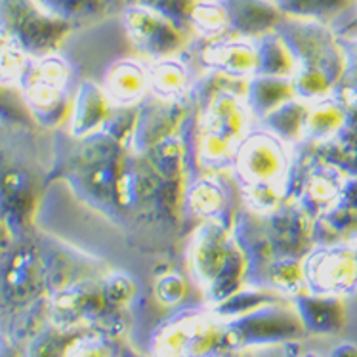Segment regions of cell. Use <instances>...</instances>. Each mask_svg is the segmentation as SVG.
<instances>
[{"label": "cell", "mask_w": 357, "mask_h": 357, "mask_svg": "<svg viewBox=\"0 0 357 357\" xmlns=\"http://www.w3.org/2000/svg\"><path fill=\"white\" fill-rule=\"evenodd\" d=\"M8 23L15 43L33 50L52 48L66 33V23L44 14L35 0H8Z\"/></svg>", "instance_id": "obj_1"}, {"label": "cell", "mask_w": 357, "mask_h": 357, "mask_svg": "<svg viewBox=\"0 0 357 357\" xmlns=\"http://www.w3.org/2000/svg\"><path fill=\"white\" fill-rule=\"evenodd\" d=\"M126 27L132 40L153 56L165 58L182 44V29L178 23L139 4L128 8Z\"/></svg>", "instance_id": "obj_2"}, {"label": "cell", "mask_w": 357, "mask_h": 357, "mask_svg": "<svg viewBox=\"0 0 357 357\" xmlns=\"http://www.w3.org/2000/svg\"><path fill=\"white\" fill-rule=\"evenodd\" d=\"M227 23L243 37H264L283 23V12L270 0H220Z\"/></svg>", "instance_id": "obj_3"}, {"label": "cell", "mask_w": 357, "mask_h": 357, "mask_svg": "<svg viewBox=\"0 0 357 357\" xmlns=\"http://www.w3.org/2000/svg\"><path fill=\"white\" fill-rule=\"evenodd\" d=\"M44 271L35 252L17 250L8 262L2 279V294L14 304H29L43 289Z\"/></svg>", "instance_id": "obj_4"}, {"label": "cell", "mask_w": 357, "mask_h": 357, "mask_svg": "<svg viewBox=\"0 0 357 357\" xmlns=\"http://www.w3.org/2000/svg\"><path fill=\"white\" fill-rule=\"evenodd\" d=\"M239 162L248 180H252L256 185H270V180L281 170L283 157L279 147L268 138H252L241 149Z\"/></svg>", "instance_id": "obj_5"}, {"label": "cell", "mask_w": 357, "mask_h": 357, "mask_svg": "<svg viewBox=\"0 0 357 357\" xmlns=\"http://www.w3.org/2000/svg\"><path fill=\"white\" fill-rule=\"evenodd\" d=\"M283 15H291L302 22H328L348 12L356 0H273Z\"/></svg>", "instance_id": "obj_6"}, {"label": "cell", "mask_w": 357, "mask_h": 357, "mask_svg": "<svg viewBox=\"0 0 357 357\" xmlns=\"http://www.w3.org/2000/svg\"><path fill=\"white\" fill-rule=\"evenodd\" d=\"M149 77L136 63H121L109 77V90L115 100L123 103L134 102L144 94Z\"/></svg>", "instance_id": "obj_7"}, {"label": "cell", "mask_w": 357, "mask_h": 357, "mask_svg": "<svg viewBox=\"0 0 357 357\" xmlns=\"http://www.w3.org/2000/svg\"><path fill=\"white\" fill-rule=\"evenodd\" d=\"M211 61L227 73L256 69V50L243 43H224L211 48Z\"/></svg>", "instance_id": "obj_8"}, {"label": "cell", "mask_w": 357, "mask_h": 357, "mask_svg": "<svg viewBox=\"0 0 357 357\" xmlns=\"http://www.w3.org/2000/svg\"><path fill=\"white\" fill-rule=\"evenodd\" d=\"M191 23L195 29L204 33V35H218L229 27L226 10L222 8L220 2H199V4H195L193 14H191Z\"/></svg>", "instance_id": "obj_9"}, {"label": "cell", "mask_w": 357, "mask_h": 357, "mask_svg": "<svg viewBox=\"0 0 357 357\" xmlns=\"http://www.w3.org/2000/svg\"><path fill=\"white\" fill-rule=\"evenodd\" d=\"M46 12L58 14L59 17H77V15H94L103 12L102 0H38Z\"/></svg>", "instance_id": "obj_10"}, {"label": "cell", "mask_w": 357, "mask_h": 357, "mask_svg": "<svg viewBox=\"0 0 357 357\" xmlns=\"http://www.w3.org/2000/svg\"><path fill=\"white\" fill-rule=\"evenodd\" d=\"M195 4H197L195 0H139V6L149 8L178 25L183 22H191Z\"/></svg>", "instance_id": "obj_11"}, {"label": "cell", "mask_w": 357, "mask_h": 357, "mask_svg": "<svg viewBox=\"0 0 357 357\" xmlns=\"http://www.w3.org/2000/svg\"><path fill=\"white\" fill-rule=\"evenodd\" d=\"M151 80H153L155 88L160 94H178L180 88L183 86L185 73L180 66L165 61V63H159L155 67L153 73H151Z\"/></svg>", "instance_id": "obj_12"}, {"label": "cell", "mask_w": 357, "mask_h": 357, "mask_svg": "<svg viewBox=\"0 0 357 357\" xmlns=\"http://www.w3.org/2000/svg\"><path fill=\"white\" fill-rule=\"evenodd\" d=\"M342 33H344V37H357V15L351 20L350 23H346V25H344Z\"/></svg>", "instance_id": "obj_13"}, {"label": "cell", "mask_w": 357, "mask_h": 357, "mask_svg": "<svg viewBox=\"0 0 357 357\" xmlns=\"http://www.w3.org/2000/svg\"><path fill=\"white\" fill-rule=\"evenodd\" d=\"M103 4H107V2H115V0H102Z\"/></svg>", "instance_id": "obj_14"}]
</instances>
